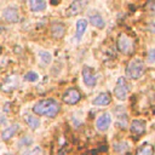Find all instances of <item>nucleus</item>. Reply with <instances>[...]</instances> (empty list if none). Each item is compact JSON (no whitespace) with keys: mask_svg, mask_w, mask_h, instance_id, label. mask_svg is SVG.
Instances as JSON below:
<instances>
[{"mask_svg":"<svg viewBox=\"0 0 155 155\" xmlns=\"http://www.w3.org/2000/svg\"><path fill=\"white\" fill-rule=\"evenodd\" d=\"M24 120H25V122L28 124V126H29L31 130H36V128L40 126L39 119L35 117V116H33V115H25V116H24Z\"/></svg>","mask_w":155,"mask_h":155,"instance_id":"18","label":"nucleus"},{"mask_svg":"<svg viewBox=\"0 0 155 155\" xmlns=\"http://www.w3.org/2000/svg\"><path fill=\"white\" fill-rule=\"evenodd\" d=\"M145 71V63L140 58H133L126 67V75L133 80L139 79Z\"/></svg>","mask_w":155,"mask_h":155,"instance_id":"3","label":"nucleus"},{"mask_svg":"<svg viewBox=\"0 0 155 155\" xmlns=\"http://www.w3.org/2000/svg\"><path fill=\"white\" fill-rule=\"evenodd\" d=\"M110 122H111L110 115H109L108 113H104V114H102V115L97 119V121H96V127H97L99 131H107L108 127H109V125H110Z\"/></svg>","mask_w":155,"mask_h":155,"instance_id":"10","label":"nucleus"},{"mask_svg":"<svg viewBox=\"0 0 155 155\" xmlns=\"http://www.w3.org/2000/svg\"><path fill=\"white\" fill-rule=\"evenodd\" d=\"M2 16L10 23H16V22L19 21V13H18L16 7H7V8H5Z\"/></svg>","mask_w":155,"mask_h":155,"instance_id":"9","label":"nucleus"},{"mask_svg":"<svg viewBox=\"0 0 155 155\" xmlns=\"http://www.w3.org/2000/svg\"><path fill=\"white\" fill-rule=\"evenodd\" d=\"M87 28V21L86 19H79L76 22V33H75V38L78 40L81 39V36L84 35V33L86 31Z\"/></svg>","mask_w":155,"mask_h":155,"instance_id":"13","label":"nucleus"},{"mask_svg":"<svg viewBox=\"0 0 155 155\" xmlns=\"http://www.w3.org/2000/svg\"><path fill=\"white\" fill-rule=\"evenodd\" d=\"M149 62L150 63L154 62V50H150V52H149Z\"/></svg>","mask_w":155,"mask_h":155,"instance_id":"23","label":"nucleus"},{"mask_svg":"<svg viewBox=\"0 0 155 155\" xmlns=\"http://www.w3.org/2000/svg\"><path fill=\"white\" fill-rule=\"evenodd\" d=\"M111 102V96L109 92H101L93 101L92 103L94 105H107Z\"/></svg>","mask_w":155,"mask_h":155,"instance_id":"11","label":"nucleus"},{"mask_svg":"<svg viewBox=\"0 0 155 155\" xmlns=\"http://www.w3.org/2000/svg\"><path fill=\"white\" fill-rule=\"evenodd\" d=\"M154 149L153 145H150L149 143H144L142 147H139L136 151V155H153Z\"/></svg>","mask_w":155,"mask_h":155,"instance_id":"14","label":"nucleus"},{"mask_svg":"<svg viewBox=\"0 0 155 155\" xmlns=\"http://www.w3.org/2000/svg\"><path fill=\"white\" fill-rule=\"evenodd\" d=\"M115 150L116 151H119V153H122V151H125L127 148H128V145H127V143H125V142H120V143H115Z\"/></svg>","mask_w":155,"mask_h":155,"instance_id":"21","label":"nucleus"},{"mask_svg":"<svg viewBox=\"0 0 155 155\" xmlns=\"http://www.w3.org/2000/svg\"><path fill=\"white\" fill-rule=\"evenodd\" d=\"M39 57L41 58V61H42L45 64H48V63H51V61H52L51 54H50L48 52H45V51H40V52H39Z\"/></svg>","mask_w":155,"mask_h":155,"instance_id":"19","label":"nucleus"},{"mask_svg":"<svg viewBox=\"0 0 155 155\" xmlns=\"http://www.w3.org/2000/svg\"><path fill=\"white\" fill-rule=\"evenodd\" d=\"M116 46H117V50L121 53H124V54H131L134 51V46H136L134 38L130 36L126 31H122V33H120L117 35Z\"/></svg>","mask_w":155,"mask_h":155,"instance_id":"2","label":"nucleus"},{"mask_svg":"<svg viewBox=\"0 0 155 155\" xmlns=\"http://www.w3.org/2000/svg\"><path fill=\"white\" fill-rule=\"evenodd\" d=\"M128 91H130V85H128L127 80L125 78H119L117 82H116V86L114 88V93H115L116 98L120 99V101H125L126 97H127Z\"/></svg>","mask_w":155,"mask_h":155,"instance_id":"4","label":"nucleus"},{"mask_svg":"<svg viewBox=\"0 0 155 155\" xmlns=\"http://www.w3.org/2000/svg\"><path fill=\"white\" fill-rule=\"evenodd\" d=\"M38 79H39V76H38V74L34 73V71H29V73H27V74L24 75V80H25V81L33 82V81H36Z\"/></svg>","mask_w":155,"mask_h":155,"instance_id":"20","label":"nucleus"},{"mask_svg":"<svg viewBox=\"0 0 155 155\" xmlns=\"http://www.w3.org/2000/svg\"><path fill=\"white\" fill-rule=\"evenodd\" d=\"M82 78H84V82L87 85V86H94L96 82H97V76L94 75V71L92 70L91 67H87L85 65L82 68Z\"/></svg>","mask_w":155,"mask_h":155,"instance_id":"7","label":"nucleus"},{"mask_svg":"<svg viewBox=\"0 0 155 155\" xmlns=\"http://www.w3.org/2000/svg\"><path fill=\"white\" fill-rule=\"evenodd\" d=\"M39 154H41V149L40 148H35L30 154H28V155H39Z\"/></svg>","mask_w":155,"mask_h":155,"instance_id":"22","label":"nucleus"},{"mask_svg":"<svg viewBox=\"0 0 155 155\" xmlns=\"http://www.w3.org/2000/svg\"><path fill=\"white\" fill-rule=\"evenodd\" d=\"M90 22H91V24H92L93 27H96V28H99V29L104 28V19H103L99 15H97V13L90 16Z\"/></svg>","mask_w":155,"mask_h":155,"instance_id":"17","label":"nucleus"},{"mask_svg":"<svg viewBox=\"0 0 155 155\" xmlns=\"http://www.w3.org/2000/svg\"><path fill=\"white\" fill-rule=\"evenodd\" d=\"M18 130V125H12V126H10V127H7L6 130H4L2 131V133H1V138L4 139V140H7V139H10L15 133H16V131Z\"/></svg>","mask_w":155,"mask_h":155,"instance_id":"15","label":"nucleus"},{"mask_svg":"<svg viewBox=\"0 0 155 155\" xmlns=\"http://www.w3.org/2000/svg\"><path fill=\"white\" fill-rule=\"evenodd\" d=\"M1 30H2V28H1V27H0V33H1Z\"/></svg>","mask_w":155,"mask_h":155,"instance_id":"24","label":"nucleus"},{"mask_svg":"<svg viewBox=\"0 0 155 155\" xmlns=\"http://www.w3.org/2000/svg\"><path fill=\"white\" fill-rule=\"evenodd\" d=\"M29 6H30L31 11H42L46 7V2L44 0H30Z\"/></svg>","mask_w":155,"mask_h":155,"instance_id":"16","label":"nucleus"},{"mask_svg":"<svg viewBox=\"0 0 155 155\" xmlns=\"http://www.w3.org/2000/svg\"><path fill=\"white\" fill-rule=\"evenodd\" d=\"M147 130V125H145V121L143 120H139V119H136L131 122V126H130V131L131 133L134 136V137H140L142 134H144Z\"/></svg>","mask_w":155,"mask_h":155,"instance_id":"6","label":"nucleus"},{"mask_svg":"<svg viewBox=\"0 0 155 155\" xmlns=\"http://www.w3.org/2000/svg\"><path fill=\"white\" fill-rule=\"evenodd\" d=\"M59 110H61L59 103L57 101L52 99V98L39 101L33 107V111L36 115H44V116H47V117H54L58 114Z\"/></svg>","mask_w":155,"mask_h":155,"instance_id":"1","label":"nucleus"},{"mask_svg":"<svg viewBox=\"0 0 155 155\" xmlns=\"http://www.w3.org/2000/svg\"><path fill=\"white\" fill-rule=\"evenodd\" d=\"M62 99H63L64 103L73 105V104H76V103L81 99V93H80V91H79L78 88L71 87V88H69V90H67V91L64 92Z\"/></svg>","mask_w":155,"mask_h":155,"instance_id":"5","label":"nucleus"},{"mask_svg":"<svg viewBox=\"0 0 155 155\" xmlns=\"http://www.w3.org/2000/svg\"><path fill=\"white\" fill-rule=\"evenodd\" d=\"M64 33H65V25L63 23H53L51 25V34L54 39L63 38Z\"/></svg>","mask_w":155,"mask_h":155,"instance_id":"12","label":"nucleus"},{"mask_svg":"<svg viewBox=\"0 0 155 155\" xmlns=\"http://www.w3.org/2000/svg\"><path fill=\"white\" fill-rule=\"evenodd\" d=\"M87 5V1H74L70 4V6L67 8V16L68 17H73L76 16L78 13H80L84 10V6Z\"/></svg>","mask_w":155,"mask_h":155,"instance_id":"8","label":"nucleus"}]
</instances>
